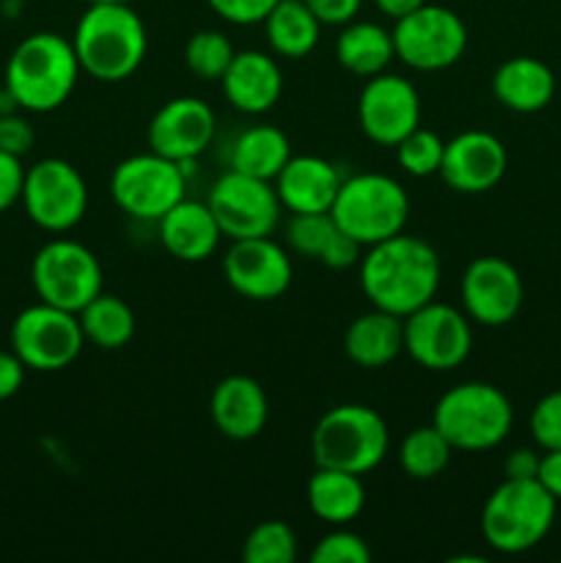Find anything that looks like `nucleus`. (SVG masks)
<instances>
[{
	"mask_svg": "<svg viewBox=\"0 0 561 563\" xmlns=\"http://www.w3.org/2000/svg\"><path fill=\"white\" fill-rule=\"evenodd\" d=\"M559 500L537 478H504L482 509V537L495 553L520 555L537 548L556 522Z\"/></svg>",
	"mask_w": 561,
	"mask_h": 563,
	"instance_id": "obj_4",
	"label": "nucleus"
},
{
	"mask_svg": "<svg viewBox=\"0 0 561 563\" xmlns=\"http://www.w3.org/2000/svg\"><path fill=\"white\" fill-rule=\"evenodd\" d=\"M556 75L531 55L504 60L493 75V97L512 113H539L553 102Z\"/></svg>",
	"mask_w": 561,
	"mask_h": 563,
	"instance_id": "obj_24",
	"label": "nucleus"
},
{
	"mask_svg": "<svg viewBox=\"0 0 561 563\" xmlns=\"http://www.w3.org/2000/svg\"><path fill=\"white\" fill-rule=\"evenodd\" d=\"M25 363L16 357V352L0 350V401H9L11 396L20 394L22 383H25Z\"/></svg>",
	"mask_w": 561,
	"mask_h": 563,
	"instance_id": "obj_43",
	"label": "nucleus"
},
{
	"mask_svg": "<svg viewBox=\"0 0 561 563\" xmlns=\"http://www.w3.org/2000/svg\"><path fill=\"white\" fill-rule=\"evenodd\" d=\"M537 482L561 504V451H544L539 460Z\"/></svg>",
	"mask_w": 561,
	"mask_h": 563,
	"instance_id": "obj_45",
	"label": "nucleus"
},
{
	"mask_svg": "<svg viewBox=\"0 0 561 563\" xmlns=\"http://www.w3.org/2000/svg\"><path fill=\"white\" fill-rule=\"evenodd\" d=\"M80 328L88 344L99 350H121L135 335V313L121 297L99 291L80 313Z\"/></svg>",
	"mask_w": 561,
	"mask_h": 563,
	"instance_id": "obj_30",
	"label": "nucleus"
},
{
	"mask_svg": "<svg viewBox=\"0 0 561 563\" xmlns=\"http://www.w3.org/2000/svg\"><path fill=\"white\" fill-rule=\"evenodd\" d=\"M358 278L374 308L405 319L438 295L440 256L429 242L402 231L369 247Z\"/></svg>",
	"mask_w": 561,
	"mask_h": 563,
	"instance_id": "obj_1",
	"label": "nucleus"
},
{
	"mask_svg": "<svg viewBox=\"0 0 561 563\" xmlns=\"http://www.w3.org/2000/svg\"><path fill=\"white\" fill-rule=\"evenodd\" d=\"M391 432L385 418L366 405H339L324 412L311 432L317 467L366 476L385 460Z\"/></svg>",
	"mask_w": 561,
	"mask_h": 563,
	"instance_id": "obj_5",
	"label": "nucleus"
},
{
	"mask_svg": "<svg viewBox=\"0 0 561 563\" xmlns=\"http://www.w3.org/2000/svg\"><path fill=\"white\" fill-rule=\"evenodd\" d=\"M344 352L361 368L388 366L405 352V319L383 308L361 313L346 328Z\"/></svg>",
	"mask_w": 561,
	"mask_h": 563,
	"instance_id": "obj_25",
	"label": "nucleus"
},
{
	"mask_svg": "<svg viewBox=\"0 0 561 563\" xmlns=\"http://www.w3.org/2000/svg\"><path fill=\"white\" fill-rule=\"evenodd\" d=\"M237 49L231 38L220 31H198L193 33L190 42L185 44V64L201 80L212 82L226 75V69L234 60Z\"/></svg>",
	"mask_w": 561,
	"mask_h": 563,
	"instance_id": "obj_32",
	"label": "nucleus"
},
{
	"mask_svg": "<svg viewBox=\"0 0 561 563\" xmlns=\"http://www.w3.org/2000/svg\"><path fill=\"white\" fill-rule=\"evenodd\" d=\"M361 251H363L361 242L352 240L350 234H344V231L339 229L333 236H330L328 247L322 251L319 262L330 269H350V267H355V264H361V258H363Z\"/></svg>",
	"mask_w": 561,
	"mask_h": 563,
	"instance_id": "obj_41",
	"label": "nucleus"
},
{
	"mask_svg": "<svg viewBox=\"0 0 561 563\" xmlns=\"http://www.w3.org/2000/svg\"><path fill=\"white\" fill-rule=\"evenodd\" d=\"M226 284L245 300L270 302L292 284V262L270 236L234 240L223 256Z\"/></svg>",
	"mask_w": 561,
	"mask_h": 563,
	"instance_id": "obj_17",
	"label": "nucleus"
},
{
	"mask_svg": "<svg viewBox=\"0 0 561 563\" xmlns=\"http://www.w3.org/2000/svg\"><path fill=\"white\" fill-rule=\"evenodd\" d=\"M432 423L454 451H490L509 438L515 410L495 385L462 383L440 396Z\"/></svg>",
	"mask_w": 561,
	"mask_h": 563,
	"instance_id": "obj_6",
	"label": "nucleus"
},
{
	"mask_svg": "<svg viewBox=\"0 0 561 563\" xmlns=\"http://www.w3.org/2000/svg\"><path fill=\"white\" fill-rule=\"evenodd\" d=\"M322 25H346L358 16L363 0H302Z\"/></svg>",
	"mask_w": 561,
	"mask_h": 563,
	"instance_id": "obj_42",
	"label": "nucleus"
},
{
	"mask_svg": "<svg viewBox=\"0 0 561 563\" xmlns=\"http://www.w3.org/2000/svg\"><path fill=\"white\" fill-rule=\"evenodd\" d=\"M308 509L317 520L328 526H350L366 506V489H363L361 476L346 471H333V467H317L306 487Z\"/></svg>",
	"mask_w": 561,
	"mask_h": 563,
	"instance_id": "obj_26",
	"label": "nucleus"
},
{
	"mask_svg": "<svg viewBox=\"0 0 561 563\" xmlns=\"http://www.w3.org/2000/svg\"><path fill=\"white\" fill-rule=\"evenodd\" d=\"M396 163L405 174L416 176V179H427V176L440 174V163H443L446 141L432 130L416 126L407 137L396 143Z\"/></svg>",
	"mask_w": 561,
	"mask_h": 563,
	"instance_id": "obj_34",
	"label": "nucleus"
},
{
	"mask_svg": "<svg viewBox=\"0 0 561 563\" xmlns=\"http://www.w3.org/2000/svg\"><path fill=\"white\" fill-rule=\"evenodd\" d=\"M451 454L454 445L440 434V429H435V423H429L405 434L399 445V467L416 482H429L449 467Z\"/></svg>",
	"mask_w": 561,
	"mask_h": 563,
	"instance_id": "obj_31",
	"label": "nucleus"
},
{
	"mask_svg": "<svg viewBox=\"0 0 561 563\" xmlns=\"http://www.w3.org/2000/svg\"><path fill=\"white\" fill-rule=\"evenodd\" d=\"M0 113H3V104H0Z\"/></svg>",
	"mask_w": 561,
	"mask_h": 563,
	"instance_id": "obj_48",
	"label": "nucleus"
},
{
	"mask_svg": "<svg viewBox=\"0 0 561 563\" xmlns=\"http://www.w3.org/2000/svg\"><path fill=\"white\" fill-rule=\"evenodd\" d=\"M322 22L302 0H278L264 20V33L280 58H306L319 44Z\"/></svg>",
	"mask_w": 561,
	"mask_h": 563,
	"instance_id": "obj_29",
	"label": "nucleus"
},
{
	"mask_svg": "<svg viewBox=\"0 0 561 563\" xmlns=\"http://www.w3.org/2000/svg\"><path fill=\"white\" fill-rule=\"evenodd\" d=\"M33 141H36V135H33V126L28 124V119L6 113V110L0 113V148L22 157V154L31 152Z\"/></svg>",
	"mask_w": 561,
	"mask_h": 563,
	"instance_id": "obj_40",
	"label": "nucleus"
},
{
	"mask_svg": "<svg viewBox=\"0 0 561 563\" xmlns=\"http://www.w3.org/2000/svg\"><path fill=\"white\" fill-rule=\"evenodd\" d=\"M220 86L231 108L248 115H262L278 104L284 93V71L273 55L242 49L220 77Z\"/></svg>",
	"mask_w": 561,
	"mask_h": 563,
	"instance_id": "obj_20",
	"label": "nucleus"
},
{
	"mask_svg": "<svg viewBox=\"0 0 561 563\" xmlns=\"http://www.w3.org/2000/svg\"><path fill=\"white\" fill-rule=\"evenodd\" d=\"M80 319L77 313L38 300L25 308L11 324V350L31 372H61L72 366L82 352Z\"/></svg>",
	"mask_w": 561,
	"mask_h": 563,
	"instance_id": "obj_11",
	"label": "nucleus"
},
{
	"mask_svg": "<svg viewBox=\"0 0 561 563\" xmlns=\"http://www.w3.org/2000/svg\"><path fill=\"white\" fill-rule=\"evenodd\" d=\"M80 71L72 38L53 31L31 33L9 55L6 93L28 113H50L72 97Z\"/></svg>",
	"mask_w": 561,
	"mask_h": 563,
	"instance_id": "obj_2",
	"label": "nucleus"
},
{
	"mask_svg": "<svg viewBox=\"0 0 561 563\" xmlns=\"http://www.w3.org/2000/svg\"><path fill=\"white\" fill-rule=\"evenodd\" d=\"M396 58L394 36L377 22H346L336 38V60L358 77L383 75Z\"/></svg>",
	"mask_w": 561,
	"mask_h": 563,
	"instance_id": "obj_27",
	"label": "nucleus"
},
{
	"mask_svg": "<svg viewBox=\"0 0 561 563\" xmlns=\"http://www.w3.org/2000/svg\"><path fill=\"white\" fill-rule=\"evenodd\" d=\"M25 165L22 157L0 148V212L22 201V187H25Z\"/></svg>",
	"mask_w": 561,
	"mask_h": 563,
	"instance_id": "obj_39",
	"label": "nucleus"
},
{
	"mask_svg": "<svg viewBox=\"0 0 561 563\" xmlns=\"http://www.w3.org/2000/svg\"><path fill=\"white\" fill-rule=\"evenodd\" d=\"M391 36L396 58L416 71L449 69L468 47V27L460 14L435 3H424L399 16Z\"/></svg>",
	"mask_w": 561,
	"mask_h": 563,
	"instance_id": "obj_10",
	"label": "nucleus"
},
{
	"mask_svg": "<svg viewBox=\"0 0 561 563\" xmlns=\"http://www.w3.org/2000/svg\"><path fill=\"white\" fill-rule=\"evenodd\" d=\"M31 280L38 300L80 313L102 291V264L75 240H53L33 256Z\"/></svg>",
	"mask_w": 561,
	"mask_h": 563,
	"instance_id": "obj_9",
	"label": "nucleus"
},
{
	"mask_svg": "<svg viewBox=\"0 0 561 563\" xmlns=\"http://www.w3.org/2000/svg\"><path fill=\"white\" fill-rule=\"evenodd\" d=\"M110 3H127V0H88V5H110Z\"/></svg>",
	"mask_w": 561,
	"mask_h": 563,
	"instance_id": "obj_47",
	"label": "nucleus"
},
{
	"mask_svg": "<svg viewBox=\"0 0 561 563\" xmlns=\"http://www.w3.org/2000/svg\"><path fill=\"white\" fill-rule=\"evenodd\" d=\"M358 124L377 146L394 148L402 137L421 126V97L402 75H374L358 97Z\"/></svg>",
	"mask_w": 561,
	"mask_h": 563,
	"instance_id": "obj_15",
	"label": "nucleus"
},
{
	"mask_svg": "<svg viewBox=\"0 0 561 563\" xmlns=\"http://www.w3.org/2000/svg\"><path fill=\"white\" fill-rule=\"evenodd\" d=\"M207 203L223 236H229L231 242L270 236L284 209L273 181L240 170H226L209 190Z\"/></svg>",
	"mask_w": 561,
	"mask_h": 563,
	"instance_id": "obj_13",
	"label": "nucleus"
},
{
	"mask_svg": "<svg viewBox=\"0 0 561 563\" xmlns=\"http://www.w3.org/2000/svg\"><path fill=\"white\" fill-rule=\"evenodd\" d=\"M341 181L344 176L330 159L302 154V157H289L284 170L275 176V192L280 207L289 209L292 214L330 212Z\"/></svg>",
	"mask_w": 561,
	"mask_h": 563,
	"instance_id": "obj_22",
	"label": "nucleus"
},
{
	"mask_svg": "<svg viewBox=\"0 0 561 563\" xmlns=\"http://www.w3.org/2000/svg\"><path fill=\"white\" fill-rule=\"evenodd\" d=\"M506 168L509 154L493 132L465 130L446 143L440 179L462 196H479L493 190L506 176Z\"/></svg>",
	"mask_w": 561,
	"mask_h": 563,
	"instance_id": "obj_18",
	"label": "nucleus"
},
{
	"mask_svg": "<svg viewBox=\"0 0 561 563\" xmlns=\"http://www.w3.org/2000/svg\"><path fill=\"white\" fill-rule=\"evenodd\" d=\"M539 460H542V456L531 449L512 451L504 462V476L506 478H537Z\"/></svg>",
	"mask_w": 561,
	"mask_h": 563,
	"instance_id": "obj_44",
	"label": "nucleus"
},
{
	"mask_svg": "<svg viewBox=\"0 0 561 563\" xmlns=\"http://www.w3.org/2000/svg\"><path fill=\"white\" fill-rule=\"evenodd\" d=\"M427 0H374V5H377L380 11H383L385 16H391V20H399V16L410 14V11H416L418 5H424Z\"/></svg>",
	"mask_w": 561,
	"mask_h": 563,
	"instance_id": "obj_46",
	"label": "nucleus"
},
{
	"mask_svg": "<svg viewBox=\"0 0 561 563\" xmlns=\"http://www.w3.org/2000/svg\"><path fill=\"white\" fill-rule=\"evenodd\" d=\"M372 561V548L350 531L346 526H339L328 537L319 539L311 550V563H369Z\"/></svg>",
	"mask_w": 561,
	"mask_h": 563,
	"instance_id": "obj_36",
	"label": "nucleus"
},
{
	"mask_svg": "<svg viewBox=\"0 0 561 563\" xmlns=\"http://www.w3.org/2000/svg\"><path fill=\"white\" fill-rule=\"evenodd\" d=\"M22 207L44 231L75 229L88 209V187L80 170L61 157H44L25 170Z\"/></svg>",
	"mask_w": 561,
	"mask_h": 563,
	"instance_id": "obj_12",
	"label": "nucleus"
},
{
	"mask_svg": "<svg viewBox=\"0 0 561 563\" xmlns=\"http://www.w3.org/2000/svg\"><path fill=\"white\" fill-rule=\"evenodd\" d=\"M460 295L471 322L504 328L520 313L526 289L515 264L501 256H479L462 273Z\"/></svg>",
	"mask_w": 561,
	"mask_h": 563,
	"instance_id": "obj_16",
	"label": "nucleus"
},
{
	"mask_svg": "<svg viewBox=\"0 0 561 563\" xmlns=\"http://www.w3.org/2000/svg\"><path fill=\"white\" fill-rule=\"evenodd\" d=\"M534 440L542 451H561V388L553 394L542 396L531 410Z\"/></svg>",
	"mask_w": 561,
	"mask_h": 563,
	"instance_id": "obj_37",
	"label": "nucleus"
},
{
	"mask_svg": "<svg viewBox=\"0 0 561 563\" xmlns=\"http://www.w3.org/2000/svg\"><path fill=\"white\" fill-rule=\"evenodd\" d=\"M157 223L160 242L179 262H207L215 253V247H218L220 236H223L209 203L201 201H185L182 198Z\"/></svg>",
	"mask_w": 561,
	"mask_h": 563,
	"instance_id": "obj_23",
	"label": "nucleus"
},
{
	"mask_svg": "<svg viewBox=\"0 0 561 563\" xmlns=\"http://www.w3.org/2000/svg\"><path fill=\"white\" fill-rule=\"evenodd\" d=\"M148 146L176 163H196L215 141V110L198 97L165 102L148 124Z\"/></svg>",
	"mask_w": 561,
	"mask_h": 563,
	"instance_id": "obj_19",
	"label": "nucleus"
},
{
	"mask_svg": "<svg viewBox=\"0 0 561 563\" xmlns=\"http://www.w3.org/2000/svg\"><path fill=\"white\" fill-rule=\"evenodd\" d=\"M339 231L333 214L330 212H308V214H292L289 225H286V242L295 253L308 258L322 256V251L328 247L330 236Z\"/></svg>",
	"mask_w": 561,
	"mask_h": 563,
	"instance_id": "obj_35",
	"label": "nucleus"
},
{
	"mask_svg": "<svg viewBox=\"0 0 561 563\" xmlns=\"http://www.w3.org/2000/svg\"><path fill=\"white\" fill-rule=\"evenodd\" d=\"M80 69L94 80L121 82L135 75L148 49L146 25L127 3L88 5L72 36Z\"/></svg>",
	"mask_w": 561,
	"mask_h": 563,
	"instance_id": "obj_3",
	"label": "nucleus"
},
{
	"mask_svg": "<svg viewBox=\"0 0 561 563\" xmlns=\"http://www.w3.org/2000/svg\"><path fill=\"white\" fill-rule=\"evenodd\" d=\"M336 225L363 247L402 234L410 218V198L396 179L385 174L346 176L339 187L333 209Z\"/></svg>",
	"mask_w": 561,
	"mask_h": 563,
	"instance_id": "obj_7",
	"label": "nucleus"
},
{
	"mask_svg": "<svg viewBox=\"0 0 561 563\" xmlns=\"http://www.w3.org/2000/svg\"><path fill=\"white\" fill-rule=\"evenodd\" d=\"M471 350V319L454 306L432 300L405 317V352L427 372H454Z\"/></svg>",
	"mask_w": 561,
	"mask_h": 563,
	"instance_id": "obj_14",
	"label": "nucleus"
},
{
	"mask_svg": "<svg viewBox=\"0 0 561 563\" xmlns=\"http://www.w3.org/2000/svg\"><path fill=\"white\" fill-rule=\"evenodd\" d=\"M289 157V137H286L278 126L270 124L248 126L245 132H240L237 141L231 143L229 154L231 170H240V174L256 176V179L267 181H275V176L284 170Z\"/></svg>",
	"mask_w": 561,
	"mask_h": 563,
	"instance_id": "obj_28",
	"label": "nucleus"
},
{
	"mask_svg": "<svg viewBox=\"0 0 561 563\" xmlns=\"http://www.w3.org/2000/svg\"><path fill=\"white\" fill-rule=\"evenodd\" d=\"M278 0H207L209 9L231 25H258Z\"/></svg>",
	"mask_w": 561,
	"mask_h": 563,
	"instance_id": "obj_38",
	"label": "nucleus"
},
{
	"mask_svg": "<svg viewBox=\"0 0 561 563\" xmlns=\"http://www.w3.org/2000/svg\"><path fill=\"white\" fill-rule=\"evenodd\" d=\"M185 187L187 165L157 152L121 159L110 176V196L116 207L130 218L154 223L185 198Z\"/></svg>",
	"mask_w": 561,
	"mask_h": 563,
	"instance_id": "obj_8",
	"label": "nucleus"
},
{
	"mask_svg": "<svg viewBox=\"0 0 561 563\" xmlns=\"http://www.w3.org/2000/svg\"><path fill=\"white\" fill-rule=\"evenodd\" d=\"M209 416L223 438L245 443L258 438L267 427L270 401L262 385L245 374H231L220 379L209 399Z\"/></svg>",
	"mask_w": 561,
	"mask_h": 563,
	"instance_id": "obj_21",
	"label": "nucleus"
},
{
	"mask_svg": "<svg viewBox=\"0 0 561 563\" xmlns=\"http://www.w3.org/2000/svg\"><path fill=\"white\" fill-rule=\"evenodd\" d=\"M248 563H292L297 559V537L286 522L267 520L248 533L242 544Z\"/></svg>",
	"mask_w": 561,
	"mask_h": 563,
	"instance_id": "obj_33",
	"label": "nucleus"
}]
</instances>
